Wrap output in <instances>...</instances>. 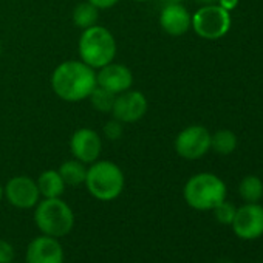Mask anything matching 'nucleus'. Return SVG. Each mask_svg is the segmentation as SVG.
Segmentation results:
<instances>
[{
	"label": "nucleus",
	"instance_id": "20",
	"mask_svg": "<svg viewBox=\"0 0 263 263\" xmlns=\"http://www.w3.org/2000/svg\"><path fill=\"white\" fill-rule=\"evenodd\" d=\"M115 98H116V95H113L111 91H108L99 85H96L88 96L93 108L98 110L99 113H110L113 102H115Z\"/></svg>",
	"mask_w": 263,
	"mask_h": 263
},
{
	"label": "nucleus",
	"instance_id": "6",
	"mask_svg": "<svg viewBox=\"0 0 263 263\" xmlns=\"http://www.w3.org/2000/svg\"><path fill=\"white\" fill-rule=\"evenodd\" d=\"M231 13L217 4L203 5L192 14V25L195 34L206 41H218L231 30Z\"/></svg>",
	"mask_w": 263,
	"mask_h": 263
},
{
	"label": "nucleus",
	"instance_id": "23",
	"mask_svg": "<svg viewBox=\"0 0 263 263\" xmlns=\"http://www.w3.org/2000/svg\"><path fill=\"white\" fill-rule=\"evenodd\" d=\"M16 257V251L13 245L7 240L0 238V263H13Z\"/></svg>",
	"mask_w": 263,
	"mask_h": 263
},
{
	"label": "nucleus",
	"instance_id": "22",
	"mask_svg": "<svg viewBox=\"0 0 263 263\" xmlns=\"http://www.w3.org/2000/svg\"><path fill=\"white\" fill-rule=\"evenodd\" d=\"M102 134H104V137H105L107 140H110V141H118V140L122 137V134H124V124L119 122L118 119L111 118L110 121L105 122V125H104V128H102Z\"/></svg>",
	"mask_w": 263,
	"mask_h": 263
},
{
	"label": "nucleus",
	"instance_id": "21",
	"mask_svg": "<svg viewBox=\"0 0 263 263\" xmlns=\"http://www.w3.org/2000/svg\"><path fill=\"white\" fill-rule=\"evenodd\" d=\"M212 211H214V215H215V218H217L218 223H221V224H231L232 220H234V217H235L237 208L232 203H229V201L224 200L218 206H215Z\"/></svg>",
	"mask_w": 263,
	"mask_h": 263
},
{
	"label": "nucleus",
	"instance_id": "30",
	"mask_svg": "<svg viewBox=\"0 0 263 263\" xmlns=\"http://www.w3.org/2000/svg\"><path fill=\"white\" fill-rule=\"evenodd\" d=\"M171 2H183V0H171Z\"/></svg>",
	"mask_w": 263,
	"mask_h": 263
},
{
	"label": "nucleus",
	"instance_id": "16",
	"mask_svg": "<svg viewBox=\"0 0 263 263\" xmlns=\"http://www.w3.org/2000/svg\"><path fill=\"white\" fill-rule=\"evenodd\" d=\"M58 172L61 174L65 186H81L85 183V175H87V164L81 163L79 160L73 158V160H67L64 161Z\"/></svg>",
	"mask_w": 263,
	"mask_h": 263
},
{
	"label": "nucleus",
	"instance_id": "5",
	"mask_svg": "<svg viewBox=\"0 0 263 263\" xmlns=\"http://www.w3.org/2000/svg\"><path fill=\"white\" fill-rule=\"evenodd\" d=\"M34 223L42 234L61 238L73 231L74 212L61 197L44 198L34 206Z\"/></svg>",
	"mask_w": 263,
	"mask_h": 263
},
{
	"label": "nucleus",
	"instance_id": "24",
	"mask_svg": "<svg viewBox=\"0 0 263 263\" xmlns=\"http://www.w3.org/2000/svg\"><path fill=\"white\" fill-rule=\"evenodd\" d=\"M91 5H95L98 10H108V8H113L119 0H87Z\"/></svg>",
	"mask_w": 263,
	"mask_h": 263
},
{
	"label": "nucleus",
	"instance_id": "2",
	"mask_svg": "<svg viewBox=\"0 0 263 263\" xmlns=\"http://www.w3.org/2000/svg\"><path fill=\"white\" fill-rule=\"evenodd\" d=\"M84 186L93 198L99 201H113L122 194L125 177L116 163L98 160L88 164Z\"/></svg>",
	"mask_w": 263,
	"mask_h": 263
},
{
	"label": "nucleus",
	"instance_id": "9",
	"mask_svg": "<svg viewBox=\"0 0 263 263\" xmlns=\"http://www.w3.org/2000/svg\"><path fill=\"white\" fill-rule=\"evenodd\" d=\"M5 198L17 209H34L41 200V192L36 180L27 175H17L8 180L4 186Z\"/></svg>",
	"mask_w": 263,
	"mask_h": 263
},
{
	"label": "nucleus",
	"instance_id": "11",
	"mask_svg": "<svg viewBox=\"0 0 263 263\" xmlns=\"http://www.w3.org/2000/svg\"><path fill=\"white\" fill-rule=\"evenodd\" d=\"M232 229L243 240H254L263 235V206L258 203H246L238 208L232 220Z\"/></svg>",
	"mask_w": 263,
	"mask_h": 263
},
{
	"label": "nucleus",
	"instance_id": "18",
	"mask_svg": "<svg viewBox=\"0 0 263 263\" xmlns=\"http://www.w3.org/2000/svg\"><path fill=\"white\" fill-rule=\"evenodd\" d=\"M211 149L218 155H231L237 149V135L229 128L217 130L211 135Z\"/></svg>",
	"mask_w": 263,
	"mask_h": 263
},
{
	"label": "nucleus",
	"instance_id": "3",
	"mask_svg": "<svg viewBox=\"0 0 263 263\" xmlns=\"http://www.w3.org/2000/svg\"><path fill=\"white\" fill-rule=\"evenodd\" d=\"M116 39L113 33L101 25L82 30L78 42L81 61L88 67L99 70L116 58Z\"/></svg>",
	"mask_w": 263,
	"mask_h": 263
},
{
	"label": "nucleus",
	"instance_id": "12",
	"mask_svg": "<svg viewBox=\"0 0 263 263\" xmlns=\"http://www.w3.org/2000/svg\"><path fill=\"white\" fill-rule=\"evenodd\" d=\"M25 260L27 263H64V246L59 238L41 234L28 243Z\"/></svg>",
	"mask_w": 263,
	"mask_h": 263
},
{
	"label": "nucleus",
	"instance_id": "15",
	"mask_svg": "<svg viewBox=\"0 0 263 263\" xmlns=\"http://www.w3.org/2000/svg\"><path fill=\"white\" fill-rule=\"evenodd\" d=\"M41 197L44 198H59L65 191V183L61 174L54 169L44 171L36 180Z\"/></svg>",
	"mask_w": 263,
	"mask_h": 263
},
{
	"label": "nucleus",
	"instance_id": "29",
	"mask_svg": "<svg viewBox=\"0 0 263 263\" xmlns=\"http://www.w3.org/2000/svg\"><path fill=\"white\" fill-rule=\"evenodd\" d=\"M134 2H149V0H134Z\"/></svg>",
	"mask_w": 263,
	"mask_h": 263
},
{
	"label": "nucleus",
	"instance_id": "13",
	"mask_svg": "<svg viewBox=\"0 0 263 263\" xmlns=\"http://www.w3.org/2000/svg\"><path fill=\"white\" fill-rule=\"evenodd\" d=\"M96 84L113 95H119L122 91H127L134 85V74L130 68L122 64L110 62L99 68L96 73Z\"/></svg>",
	"mask_w": 263,
	"mask_h": 263
},
{
	"label": "nucleus",
	"instance_id": "28",
	"mask_svg": "<svg viewBox=\"0 0 263 263\" xmlns=\"http://www.w3.org/2000/svg\"><path fill=\"white\" fill-rule=\"evenodd\" d=\"M0 58H2V41H0Z\"/></svg>",
	"mask_w": 263,
	"mask_h": 263
},
{
	"label": "nucleus",
	"instance_id": "25",
	"mask_svg": "<svg viewBox=\"0 0 263 263\" xmlns=\"http://www.w3.org/2000/svg\"><path fill=\"white\" fill-rule=\"evenodd\" d=\"M217 5H220L223 10H226V11H232V10H235L237 8V5H238V0H217Z\"/></svg>",
	"mask_w": 263,
	"mask_h": 263
},
{
	"label": "nucleus",
	"instance_id": "10",
	"mask_svg": "<svg viewBox=\"0 0 263 263\" xmlns=\"http://www.w3.org/2000/svg\"><path fill=\"white\" fill-rule=\"evenodd\" d=\"M70 152L73 158L84 164H91L99 160L102 152V140L96 130L82 127L78 128L70 138Z\"/></svg>",
	"mask_w": 263,
	"mask_h": 263
},
{
	"label": "nucleus",
	"instance_id": "7",
	"mask_svg": "<svg viewBox=\"0 0 263 263\" xmlns=\"http://www.w3.org/2000/svg\"><path fill=\"white\" fill-rule=\"evenodd\" d=\"M174 147L184 160H200L211 151V132L200 124L187 125L177 135Z\"/></svg>",
	"mask_w": 263,
	"mask_h": 263
},
{
	"label": "nucleus",
	"instance_id": "26",
	"mask_svg": "<svg viewBox=\"0 0 263 263\" xmlns=\"http://www.w3.org/2000/svg\"><path fill=\"white\" fill-rule=\"evenodd\" d=\"M197 2H200L203 5H211V4H217V0H197Z\"/></svg>",
	"mask_w": 263,
	"mask_h": 263
},
{
	"label": "nucleus",
	"instance_id": "4",
	"mask_svg": "<svg viewBox=\"0 0 263 263\" xmlns=\"http://www.w3.org/2000/svg\"><path fill=\"white\" fill-rule=\"evenodd\" d=\"M183 197L195 211H212L226 200V184L215 174L200 172L186 181Z\"/></svg>",
	"mask_w": 263,
	"mask_h": 263
},
{
	"label": "nucleus",
	"instance_id": "14",
	"mask_svg": "<svg viewBox=\"0 0 263 263\" xmlns=\"http://www.w3.org/2000/svg\"><path fill=\"white\" fill-rule=\"evenodd\" d=\"M192 14L181 2L167 4L160 13V27L169 36H183L191 30Z\"/></svg>",
	"mask_w": 263,
	"mask_h": 263
},
{
	"label": "nucleus",
	"instance_id": "8",
	"mask_svg": "<svg viewBox=\"0 0 263 263\" xmlns=\"http://www.w3.org/2000/svg\"><path fill=\"white\" fill-rule=\"evenodd\" d=\"M149 102L143 91L127 90L116 95L110 115L122 124H132L143 119L147 113Z\"/></svg>",
	"mask_w": 263,
	"mask_h": 263
},
{
	"label": "nucleus",
	"instance_id": "27",
	"mask_svg": "<svg viewBox=\"0 0 263 263\" xmlns=\"http://www.w3.org/2000/svg\"><path fill=\"white\" fill-rule=\"evenodd\" d=\"M4 197H5V192H4V186L0 184V201L4 200Z\"/></svg>",
	"mask_w": 263,
	"mask_h": 263
},
{
	"label": "nucleus",
	"instance_id": "19",
	"mask_svg": "<svg viewBox=\"0 0 263 263\" xmlns=\"http://www.w3.org/2000/svg\"><path fill=\"white\" fill-rule=\"evenodd\" d=\"M238 194L246 203H258L263 197V181L255 175H248L240 181Z\"/></svg>",
	"mask_w": 263,
	"mask_h": 263
},
{
	"label": "nucleus",
	"instance_id": "1",
	"mask_svg": "<svg viewBox=\"0 0 263 263\" xmlns=\"http://www.w3.org/2000/svg\"><path fill=\"white\" fill-rule=\"evenodd\" d=\"M51 88L65 102H81L88 99L96 84L95 68L79 61H65L51 73Z\"/></svg>",
	"mask_w": 263,
	"mask_h": 263
},
{
	"label": "nucleus",
	"instance_id": "17",
	"mask_svg": "<svg viewBox=\"0 0 263 263\" xmlns=\"http://www.w3.org/2000/svg\"><path fill=\"white\" fill-rule=\"evenodd\" d=\"M71 21H73L74 27H78L81 30H87L90 27L98 25L99 10L85 0V2H81L74 7L73 14H71Z\"/></svg>",
	"mask_w": 263,
	"mask_h": 263
}]
</instances>
